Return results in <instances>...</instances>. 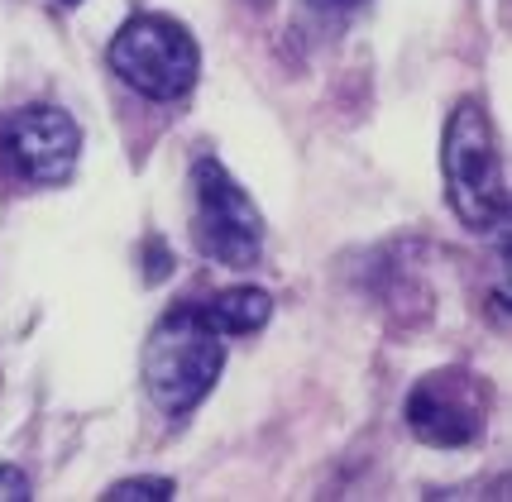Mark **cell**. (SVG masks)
<instances>
[{
	"label": "cell",
	"mask_w": 512,
	"mask_h": 502,
	"mask_svg": "<svg viewBox=\"0 0 512 502\" xmlns=\"http://www.w3.org/2000/svg\"><path fill=\"white\" fill-rule=\"evenodd\" d=\"M192 192H197V249L225 268H254L264 254V216L249 201V192L221 168L216 158H197L192 168Z\"/></svg>",
	"instance_id": "cell-4"
},
{
	"label": "cell",
	"mask_w": 512,
	"mask_h": 502,
	"mask_svg": "<svg viewBox=\"0 0 512 502\" xmlns=\"http://www.w3.org/2000/svg\"><path fill=\"white\" fill-rule=\"evenodd\" d=\"M316 5H340L345 10V5H359V0H316Z\"/></svg>",
	"instance_id": "cell-10"
},
{
	"label": "cell",
	"mask_w": 512,
	"mask_h": 502,
	"mask_svg": "<svg viewBox=\"0 0 512 502\" xmlns=\"http://www.w3.org/2000/svg\"><path fill=\"white\" fill-rule=\"evenodd\" d=\"M201 316H206V326L216 335H249V330L268 326L273 297L264 287H225V292H216L211 302L201 306Z\"/></svg>",
	"instance_id": "cell-7"
},
{
	"label": "cell",
	"mask_w": 512,
	"mask_h": 502,
	"mask_svg": "<svg viewBox=\"0 0 512 502\" xmlns=\"http://www.w3.org/2000/svg\"><path fill=\"white\" fill-rule=\"evenodd\" d=\"M446 197L469 230H503L508 216V173L489 110L460 101L446 125Z\"/></svg>",
	"instance_id": "cell-2"
},
{
	"label": "cell",
	"mask_w": 512,
	"mask_h": 502,
	"mask_svg": "<svg viewBox=\"0 0 512 502\" xmlns=\"http://www.w3.org/2000/svg\"><path fill=\"white\" fill-rule=\"evenodd\" d=\"M63 5H82V0H63Z\"/></svg>",
	"instance_id": "cell-11"
},
{
	"label": "cell",
	"mask_w": 512,
	"mask_h": 502,
	"mask_svg": "<svg viewBox=\"0 0 512 502\" xmlns=\"http://www.w3.org/2000/svg\"><path fill=\"white\" fill-rule=\"evenodd\" d=\"M178 493V483L173 479H125V483H115L111 493H106V502H168Z\"/></svg>",
	"instance_id": "cell-8"
},
{
	"label": "cell",
	"mask_w": 512,
	"mask_h": 502,
	"mask_svg": "<svg viewBox=\"0 0 512 502\" xmlns=\"http://www.w3.org/2000/svg\"><path fill=\"white\" fill-rule=\"evenodd\" d=\"M111 72L149 101H182L197 87L201 48L197 39L168 15H134L106 48Z\"/></svg>",
	"instance_id": "cell-3"
},
{
	"label": "cell",
	"mask_w": 512,
	"mask_h": 502,
	"mask_svg": "<svg viewBox=\"0 0 512 502\" xmlns=\"http://www.w3.org/2000/svg\"><path fill=\"white\" fill-rule=\"evenodd\" d=\"M5 158L29 182H63L82 158V125L58 106H24L0 130Z\"/></svg>",
	"instance_id": "cell-6"
},
{
	"label": "cell",
	"mask_w": 512,
	"mask_h": 502,
	"mask_svg": "<svg viewBox=\"0 0 512 502\" xmlns=\"http://www.w3.org/2000/svg\"><path fill=\"white\" fill-rule=\"evenodd\" d=\"M225 369L221 335L192 306L168 311L144 340V388L168 416H187Z\"/></svg>",
	"instance_id": "cell-1"
},
{
	"label": "cell",
	"mask_w": 512,
	"mask_h": 502,
	"mask_svg": "<svg viewBox=\"0 0 512 502\" xmlns=\"http://www.w3.org/2000/svg\"><path fill=\"white\" fill-rule=\"evenodd\" d=\"M34 488H29V474L15 469V464H0V502H29Z\"/></svg>",
	"instance_id": "cell-9"
},
{
	"label": "cell",
	"mask_w": 512,
	"mask_h": 502,
	"mask_svg": "<svg viewBox=\"0 0 512 502\" xmlns=\"http://www.w3.org/2000/svg\"><path fill=\"white\" fill-rule=\"evenodd\" d=\"M489 416V388L479 373L465 369H441L426 373L422 383L407 393V431L436 445V450H460L484 431Z\"/></svg>",
	"instance_id": "cell-5"
}]
</instances>
